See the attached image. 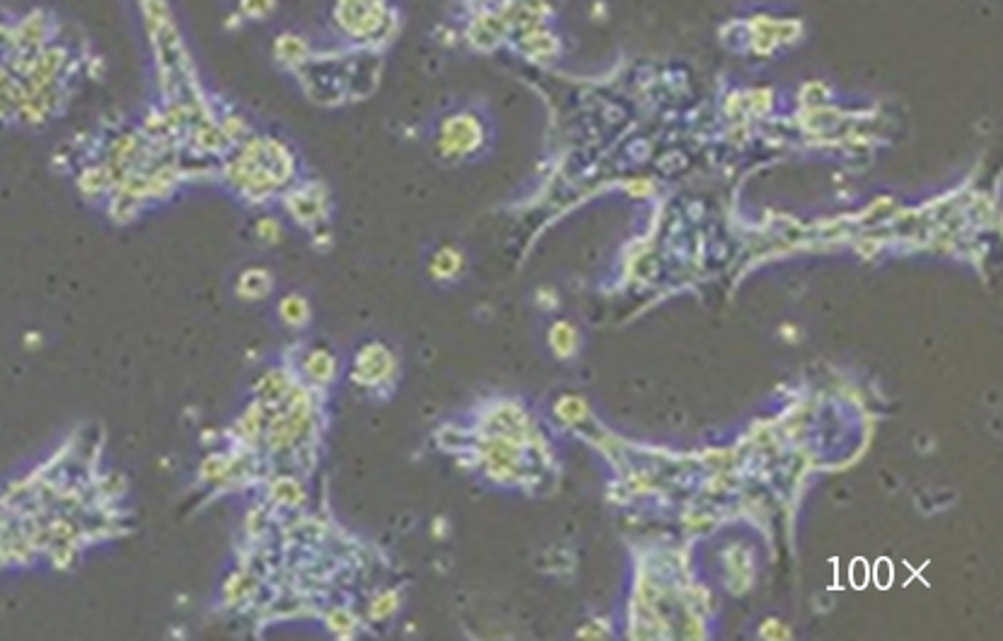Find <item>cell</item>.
I'll use <instances>...</instances> for the list:
<instances>
[{"label":"cell","instance_id":"obj_2","mask_svg":"<svg viewBox=\"0 0 1003 641\" xmlns=\"http://www.w3.org/2000/svg\"><path fill=\"white\" fill-rule=\"evenodd\" d=\"M481 141H484V126L472 112H452L443 117L433 136L436 153L445 160L469 158L481 146Z\"/></svg>","mask_w":1003,"mask_h":641},{"label":"cell","instance_id":"obj_5","mask_svg":"<svg viewBox=\"0 0 1003 641\" xmlns=\"http://www.w3.org/2000/svg\"><path fill=\"white\" fill-rule=\"evenodd\" d=\"M392 373V354L385 346H370L358 354L356 361V378L363 385H375L380 380L390 378Z\"/></svg>","mask_w":1003,"mask_h":641},{"label":"cell","instance_id":"obj_9","mask_svg":"<svg viewBox=\"0 0 1003 641\" xmlns=\"http://www.w3.org/2000/svg\"><path fill=\"white\" fill-rule=\"evenodd\" d=\"M307 303L300 296H288V298H283L281 300V317L283 320L288 322V325H293V327H298V325H303V322H307V317H310V313H307Z\"/></svg>","mask_w":1003,"mask_h":641},{"label":"cell","instance_id":"obj_7","mask_svg":"<svg viewBox=\"0 0 1003 641\" xmlns=\"http://www.w3.org/2000/svg\"><path fill=\"white\" fill-rule=\"evenodd\" d=\"M271 286H274V276L262 267H252L245 269L240 274V281H237V291L245 298H264L271 293Z\"/></svg>","mask_w":1003,"mask_h":641},{"label":"cell","instance_id":"obj_3","mask_svg":"<svg viewBox=\"0 0 1003 641\" xmlns=\"http://www.w3.org/2000/svg\"><path fill=\"white\" fill-rule=\"evenodd\" d=\"M269 59L281 73L300 75L320 59V49L310 34L298 27H283L271 37Z\"/></svg>","mask_w":1003,"mask_h":641},{"label":"cell","instance_id":"obj_10","mask_svg":"<svg viewBox=\"0 0 1003 641\" xmlns=\"http://www.w3.org/2000/svg\"><path fill=\"white\" fill-rule=\"evenodd\" d=\"M254 230H257V238H259V240L271 242V245H274V242L281 240V233H283L281 223H278L276 218H271V216L259 218L257 225H254Z\"/></svg>","mask_w":1003,"mask_h":641},{"label":"cell","instance_id":"obj_8","mask_svg":"<svg viewBox=\"0 0 1003 641\" xmlns=\"http://www.w3.org/2000/svg\"><path fill=\"white\" fill-rule=\"evenodd\" d=\"M460 267H462V257L455 250H450V247H443V250L433 254L431 274L436 276V279H450V276H455L457 271H460Z\"/></svg>","mask_w":1003,"mask_h":641},{"label":"cell","instance_id":"obj_4","mask_svg":"<svg viewBox=\"0 0 1003 641\" xmlns=\"http://www.w3.org/2000/svg\"><path fill=\"white\" fill-rule=\"evenodd\" d=\"M283 209L300 228L317 230L322 223H327L332 201H329V192L320 182H303L293 184L283 194Z\"/></svg>","mask_w":1003,"mask_h":641},{"label":"cell","instance_id":"obj_1","mask_svg":"<svg viewBox=\"0 0 1003 641\" xmlns=\"http://www.w3.org/2000/svg\"><path fill=\"white\" fill-rule=\"evenodd\" d=\"M329 27L341 56L373 54L394 42L402 10L394 0H332Z\"/></svg>","mask_w":1003,"mask_h":641},{"label":"cell","instance_id":"obj_6","mask_svg":"<svg viewBox=\"0 0 1003 641\" xmlns=\"http://www.w3.org/2000/svg\"><path fill=\"white\" fill-rule=\"evenodd\" d=\"M281 8V0H235V13L245 25H266Z\"/></svg>","mask_w":1003,"mask_h":641},{"label":"cell","instance_id":"obj_11","mask_svg":"<svg viewBox=\"0 0 1003 641\" xmlns=\"http://www.w3.org/2000/svg\"><path fill=\"white\" fill-rule=\"evenodd\" d=\"M133 150H136V141H131V138H129V141H126L124 153H133ZM112 160H121V163L126 165V163H129L131 158H129V155H121V150H119V153H114V155H112Z\"/></svg>","mask_w":1003,"mask_h":641}]
</instances>
